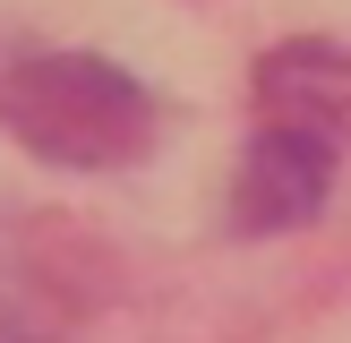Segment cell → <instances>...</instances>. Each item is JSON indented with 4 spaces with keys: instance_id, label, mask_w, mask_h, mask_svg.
I'll return each mask as SVG.
<instances>
[{
    "instance_id": "1",
    "label": "cell",
    "mask_w": 351,
    "mask_h": 343,
    "mask_svg": "<svg viewBox=\"0 0 351 343\" xmlns=\"http://www.w3.org/2000/svg\"><path fill=\"white\" fill-rule=\"evenodd\" d=\"M0 129L60 172H120L154 146V103L95 51H26L0 69Z\"/></svg>"
},
{
    "instance_id": "3",
    "label": "cell",
    "mask_w": 351,
    "mask_h": 343,
    "mask_svg": "<svg viewBox=\"0 0 351 343\" xmlns=\"http://www.w3.org/2000/svg\"><path fill=\"white\" fill-rule=\"evenodd\" d=\"M257 95H266V120L283 129H317V137H351V51L308 34V43H283L257 60Z\"/></svg>"
},
{
    "instance_id": "2",
    "label": "cell",
    "mask_w": 351,
    "mask_h": 343,
    "mask_svg": "<svg viewBox=\"0 0 351 343\" xmlns=\"http://www.w3.org/2000/svg\"><path fill=\"white\" fill-rule=\"evenodd\" d=\"M335 154H343L335 137L266 120V129L249 137V154H240L232 223H240V232H291V223H308L326 206V189H335Z\"/></svg>"
}]
</instances>
